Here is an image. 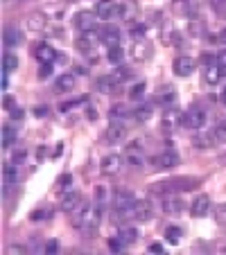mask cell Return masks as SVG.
I'll use <instances>...</instances> for the list:
<instances>
[{
  "label": "cell",
  "instance_id": "obj_1",
  "mask_svg": "<svg viewBox=\"0 0 226 255\" xmlns=\"http://www.w3.org/2000/svg\"><path fill=\"white\" fill-rule=\"evenodd\" d=\"M97 224H100V210L93 208L91 203H82V206L75 210L72 226L77 228V231H84L86 235H91L93 231H97Z\"/></svg>",
  "mask_w": 226,
  "mask_h": 255
},
{
  "label": "cell",
  "instance_id": "obj_2",
  "mask_svg": "<svg viewBox=\"0 0 226 255\" xmlns=\"http://www.w3.org/2000/svg\"><path fill=\"white\" fill-rule=\"evenodd\" d=\"M199 178L195 176H177V178H168L163 183L152 185V192L156 194H174V192H190V190L199 188Z\"/></svg>",
  "mask_w": 226,
  "mask_h": 255
},
{
  "label": "cell",
  "instance_id": "obj_3",
  "mask_svg": "<svg viewBox=\"0 0 226 255\" xmlns=\"http://www.w3.org/2000/svg\"><path fill=\"white\" fill-rule=\"evenodd\" d=\"M134 206H136V197L129 192V190H118V192H113V210H116V219L134 217Z\"/></svg>",
  "mask_w": 226,
  "mask_h": 255
},
{
  "label": "cell",
  "instance_id": "obj_4",
  "mask_svg": "<svg viewBox=\"0 0 226 255\" xmlns=\"http://www.w3.org/2000/svg\"><path fill=\"white\" fill-rule=\"evenodd\" d=\"M204 125H206V111L199 106L188 109L181 116V127H186V129H202Z\"/></svg>",
  "mask_w": 226,
  "mask_h": 255
},
{
  "label": "cell",
  "instance_id": "obj_5",
  "mask_svg": "<svg viewBox=\"0 0 226 255\" xmlns=\"http://www.w3.org/2000/svg\"><path fill=\"white\" fill-rule=\"evenodd\" d=\"M95 14H97V18H102V20L116 18V16L120 14V2H116V0H97Z\"/></svg>",
  "mask_w": 226,
  "mask_h": 255
},
{
  "label": "cell",
  "instance_id": "obj_6",
  "mask_svg": "<svg viewBox=\"0 0 226 255\" xmlns=\"http://www.w3.org/2000/svg\"><path fill=\"white\" fill-rule=\"evenodd\" d=\"M129 54L136 63H145L152 57V45L145 39H134V43H131V48H129Z\"/></svg>",
  "mask_w": 226,
  "mask_h": 255
},
{
  "label": "cell",
  "instance_id": "obj_7",
  "mask_svg": "<svg viewBox=\"0 0 226 255\" xmlns=\"http://www.w3.org/2000/svg\"><path fill=\"white\" fill-rule=\"evenodd\" d=\"M104 138H106V142H109V144L122 142V140L127 138V127L122 125L120 120H113V118H111V125H109V129H106Z\"/></svg>",
  "mask_w": 226,
  "mask_h": 255
},
{
  "label": "cell",
  "instance_id": "obj_8",
  "mask_svg": "<svg viewBox=\"0 0 226 255\" xmlns=\"http://www.w3.org/2000/svg\"><path fill=\"white\" fill-rule=\"evenodd\" d=\"M172 68H174V72H177L179 77H190V75L195 72V68H197V61H195L193 57H188V54H181V57L174 59Z\"/></svg>",
  "mask_w": 226,
  "mask_h": 255
},
{
  "label": "cell",
  "instance_id": "obj_9",
  "mask_svg": "<svg viewBox=\"0 0 226 255\" xmlns=\"http://www.w3.org/2000/svg\"><path fill=\"white\" fill-rule=\"evenodd\" d=\"M95 16H97L95 11H77V14H75V27H77L79 32H93L95 23H97Z\"/></svg>",
  "mask_w": 226,
  "mask_h": 255
},
{
  "label": "cell",
  "instance_id": "obj_10",
  "mask_svg": "<svg viewBox=\"0 0 226 255\" xmlns=\"http://www.w3.org/2000/svg\"><path fill=\"white\" fill-rule=\"evenodd\" d=\"M122 167V156L120 154H106L104 158H102L100 163V169L102 174H106V176H113V174H118Z\"/></svg>",
  "mask_w": 226,
  "mask_h": 255
},
{
  "label": "cell",
  "instance_id": "obj_11",
  "mask_svg": "<svg viewBox=\"0 0 226 255\" xmlns=\"http://www.w3.org/2000/svg\"><path fill=\"white\" fill-rule=\"evenodd\" d=\"M152 163H154L156 169H172V167H177L179 165V154L177 151H172V149H165L163 154L154 156Z\"/></svg>",
  "mask_w": 226,
  "mask_h": 255
},
{
  "label": "cell",
  "instance_id": "obj_12",
  "mask_svg": "<svg viewBox=\"0 0 226 255\" xmlns=\"http://www.w3.org/2000/svg\"><path fill=\"white\" fill-rule=\"evenodd\" d=\"M95 29H93V32H82L77 36V41H75V45H77V50L82 54H88V57H91L93 54V50H95Z\"/></svg>",
  "mask_w": 226,
  "mask_h": 255
},
{
  "label": "cell",
  "instance_id": "obj_13",
  "mask_svg": "<svg viewBox=\"0 0 226 255\" xmlns=\"http://www.w3.org/2000/svg\"><path fill=\"white\" fill-rule=\"evenodd\" d=\"M79 206H82V197H79V192H75V190L61 194V199H59V208H61L63 212H75Z\"/></svg>",
  "mask_w": 226,
  "mask_h": 255
},
{
  "label": "cell",
  "instance_id": "obj_14",
  "mask_svg": "<svg viewBox=\"0 0 226 255\" xmlns=\"http://www.w3.org/2000/svg\"><path fill=\"white\" fill-rule=\"evenodd\" d=\"M208 210H211V197L208 194H199V197L193 199V206H190V215L193 217H206Z\"/></svg>",
  "mask_w": 226,
  "mask_h": 255
},
{
  "label": "cell",
  "instance_id": "obj_15",
  "mask_svg": "<svg viewBox=\"0 0 226 255\" xmlns=\"http://www.w3.org/2000/svg\"><path fill=\"white\" fill-rule=\"evenodd\" d=\"M100 39H102V43H106L109 48L120 45V29H118L116 25H104V27L100 29Z\"/></svg>",
  "mask_w": 226,
  "mask_h": 255
},
{
  "label": "cell",
  "instance_id": "obj_16",
  "mask_svg": "<svg viewBox=\"0 0 226 255\" xmlns=\"http://www.w3.org/2000/svg\"><path fill=\"white\" fill-rule=\"evenodd\" d=\"M59 57V52L52 48L50 43H39L36 45V59H39L41 63H54Z\"/></svg>",
  "mask_w": 226,
  "mask_h": 255
},
{
  "label": "cell",
  "instance_id": "obj_17",
  "mask_svg": "<svg viewBox=\"0 0 226 255\" xmlns=\"http://www.w3.org/2000/svg\"><path fill=\"white\" fill-rule=\"evenodd\" d=\"M75 84H77L75 75H72V72H63V75H59L57 82H54V91L57 93H70V91H75Z\"/></svg>",
  "mask_w": 226,
  "mask_h": 255
},
{
  "label": "cell",
  "instance_id": "obj_18",
  "mask_svg": "<svg viewBox=\"0 0 226 255\" xmlns=\"http://www.w3.org/2000/svg\"><path fill=\"white\" fill-rule=\"evenodd\" d=\"M134 219L136 222H149L152 219V203L147 199H140L134 206Z\"/></svg>",
  "mask_w": 226,
  "mask_h": 255
},
{
  "label": "cell",
  "instance_id": "obj_19",
  "mask_svg": "<svg viewBox=\"0 0 226 255\" xmlns=\"http://www.w3.org/2000/svg\"><path fill=\"white\" fill-rule=\"evenodd\" d=\"M127 163H129L131 167H143L145 154H143V149H140L138 142H134V144H129V147H127Z\"/></svg>",
  "mask_w": 226,
  "mask_h": 255
},
{
  "label": "cell",
  "instance_id": "obj_20",
  "mask_svg": "<svg viewBox=\"0 0 226 255\" xmlns=\"http://www.w3.org/2000/svg\"><path fill=\"white\" fill-rule=\"evenodd\" d=\"M172 11L177 16H183V18H193V14H195L190 0H172Z\"/></svg>",
  "mask_w": 226,
  "mask_h": 255
},
{
  "label": "cell",
  "instance_id": "obj_21",
  "mask_svg": "<svg viewBox=\"0 0 226 255\" xmlns=\"http://www.w3.org/2000/svg\"><path fill=\"white\" fill-rule=\"evenodd\" d=\"M222 77H224V72L220 70L217 61L211 63V66H206V70H204V82H206L208 86H215V84H220Z\"/></svg>",
  "mask_w": 226,
  "mask_h": 255
},
{
  "label": "cell",
  "instance_id": "obj_22",
  "mask_svg": "<svg viewBox=\"0 0 226 255\" xmlns=\"http://www.w3.org/2000/svg\"><path fill=\"white\" fill-rule=\"evenodd\" d=\"M95 88L100 93H118V88H120V82H116V77H113V75H109V77H100V79H97Z\"/></svg>",
  "mask_w": 226,
  "mask_h": 255
},
{
  "label": "cell",
  "instance_id": "obj_23",
  "mask_svg": "<svg viewBox=\"0 0 226 255\" xmlns=\"http://www.w3.org/2000/svg\"><path fill=\"white\" fill-rule=\"evenodd\" d=\"M163 210L168 212V215H179V212L183 210V201L179 197H174V194H165L163 197Z\"/></svg>",
  "mask_w": 226,
  "mask_h": 255
},
{
  "label": "cell",
  "instance_id": "obj_24",
  "mask_svg": "<svg viewBox=\"0 0 226 255\" xmlns=\"http://www.w3.org/2000/svg\"><path fill=\"white\" fill-rule=\"evenodd\" d=\"M45 23H48V18H45V14H41V11H34V14H29L27 20H25L27 29H32V32H41V29L45 27Z\"/></svg>",
  "mask_w": 226,
  "mask_h": 255
},
{
  "label": "cell",
  "instance_id": "obj_25",
  "mask_svg": "<svg viewBox=\"0 0 226 255\" xmlns=\"http://www.w3.org/2000/svg\"><path fill=\"white\" fill-rule=\"evenodd\" d=\"M2 41H5L7 48H14L20 43V32L16 27H5L2 29Z\"/></svg>",
  "mask_w": 226,
  "mask_h": 255
},
{
  "label": "cell",
  "instance_id": "obj_26",
  "mask_svg": "<svg viewBox=\"0 0 226 255\" xmlns=\"http://www.w3.org/2000/svg\"><path fill=\"white\" fill-rule=\"evenodd\" d=\"M152 113H154V106H152V104H143V106H138V109L134 111V120L140 122V125H145V122L152 118Z\"/></svg>",
  "mask_w": 226,
  "mask_h": 255
},
{
  "label": "cell",
  "instance_id": "obj_27",
  "mask_svg": "<svg viewBox=\"0 0 226 255\" xmlns=\"http://www.w3.org/2000/svg\"><path fill=\"white\" fill-rule=\"evenodd\" d=\"M179 122H181V116H179L174 109H168V111H165V116H163V129L165 131H172Z\"/></svg>",
  "mask_w": 226,
  "mask_h": 255
},
{
  "label": "cell",
  "instance_id": "obj_28",
  "mask_svg": "<svg viewBox=\"0 0 226 255\" xmlns=\"http://www.w3.org/2000/svg\"><path fill=\"white\" fill-rule=\"evenodd\" d=\"M16 140V131L11 125H5L2 127V135H0V142H2V149H9L11 144H14Z\"/></svg>",
  "mask_w": 226,
  "mask_h": 255
},
{
  "label": "cell",
  "instance_id": "obj_29",
  "mask_svg": "<svg viewBox=\"0 0 226 255\" xmlns=\"http://www.w3.org/2000/svg\"><path fill=\"white\" fill-rule=\"evenodd\" d=\"M2 181H5L7 185H14L16 181H18V169H16L14 160H11L9 165H5V169H2Z\"/></svg>",
  "mask_w": 226,
  "mask_h": 255
},
{
  "label": "cell",
  "instance_id": "obj_30",
  "mask_svg": "<svg viewBox=\"0 0 226 255\" xmlns=\"http://www.w3.org/2000/svg\"><path fill=\"white\" fill-rule=\"evenodd\" d=\"M213 144H217L215 133H204V135H197V138H195V147H197V149H208Z\"/></svg>",
  "mask_w": 226,
  "mask_h": 255
},
{
  "label": "cell",
  "instance_id": "obj_31",
  "mask_svg": "<svg viewBox=\"0 0 226 255\" xmlns=\"http://www.w3.org/2000/svg\"><path fill=\"white\" fill-rule=\"evenodd\" d=\"M118 18L134 20L136 18V5L134 2H120V14H118Z\"/></svg>",
  "mask_w": 226,
  "mask_h": 255
},
{
  "label": "cell",
  "instance_id": "obj_32",
  "mask_svg": "<svg viewBox=\"0 0 226 255\" xmlns=\"http://www.w3.org/2000/svg\"><path fill=\"white\" fill-rule=\"evenodd\" d=\"M213 133H215L217 144H226V118H224V120L217 122V127L213 129Z\"/></svg>",
  "mask_w": 226,
  "mask_h": 255
},
{
  "label": "cell",
  "instance_id": "obj_33",
  "mask_svg": "<svg viewBox=\"0 0 226 255\" xmlns=\"http://www.w3.org/2000/svg\"><path fill=\"white\" fill-rule=\"evenodd\" d=\"M188 32L193 34V36H204L206 27H204V23L199 18H190V23H188Z\"/></svg>",
  "mask_w": 226,
  "mask_h": 255
},
{
  "label": "cell",
  "instance_id": "obj_34",
  "mask_svg": "<svg viewBox=\"0 0 226 255\" xmlns=\"http://www.w3.org/2000/svg\"><path fill=\"white\" fill-rule=\"evenodd\" d=\"M120 237H122V242H125V244H134V242L138 240V231H136V228H131V226H125L120 231Z\"/></svg>",
  "mask_w": 226,
  "mask_h": 255
},
{
  "label": "cell",
  "instance_id": "obj_35",
  "mask_svg": "<svg viewBox=\"0 0 226 255\" xmlns=\"http://www.w3.org/2000/svg\"><path fill=\"white\" fill-rule=\"evenodd\" d=\"M181 235H183V231L179 226H168V231H165V237H168L170 244H179V242H181Z\"/></svg>",
  "mask_w": 226,
  "mask_h": 255
},
{
  "label": "cell",
  "instance_id": "obj_36",
  "mask_svg": "<svg viewBox=\"0 0 226 255\" xmlns=\"http://www.w3.org/2000/svg\"><path fill=\"white\" fill-rule=\"evenodd\" d=\"M16 68H18V59L7 52L5 57H2V72H11V70H16Z\"/></svg>",
  "mask_w": 226,
  "mask_h": 255
},
{
  "label": "cell",
  "instance_id": "obj_37",
  "mask_svg": "<svg viewBox=\"0 0 226 255\" xmlns=\"http://www.w3.org/2000/svg\"><path fill=\"white\" fill-rule=\"evenodd\" d=\"M145 91H147V84H145V82H138V84H134V86H131L129 97H131V100H143V97H145Z\"/></svg>",
  "mask_w": 226,
  "mask_h": 255
},
{
  "label": "cell",
  "instance_id": "obj_38",
  "mask_svg": "<svg viewBox=\"0 0 226 255\" xmlns=\"http://www.w3.org/2000/svg\"><path fill=\"white\" fill-rule=\"evenodd\" d=\"M177 100V95H174V91L172 88H161V93L156 95V102H161V104H172V102Z\"/></svg>",
  "mask_w": 226,
  "mask_h": 255
},
{
  "label": "cell",
  "instance_id": "obj_39",
  "mask_svg": "<svg viewBox=\"0 0 226 255\" xmlns=\"http://www.w3.org/2000/svg\"><path fill=\"white\" fill-rule=\"evenodd\" d=\"M111 75H113V77H116V82H127V79L131 77V72H129V68H125V66H120L118 68V70H113L111 72Z\"/></svg>",
  "mask_w": 226,
  "mask_h": 255
},
{
  "label": "cell",
  "instance_id": "obj_40",
  "mask_svg": "<svg viewBox=\"0 0 226 255\" xmlns=\"http://www.w3.org/2000/svg\"><path fill=\"white\" fill-rule=\"evenodd\" d=\"M179 32H174V29H163V43H168V45H177L179 43Z\"/></svg>",
  "mask_w": 226,
  "mask_h": 255
},
{
  "label": "cell",
  "instance_id": "obj_41",
  "mask_svg": "<svg viewBox=\"0 0 226 255\" xmlns=\"http://www.w3.org/2000/svg\"><path fill=\"white\" fill-rule=\"evenodd\" d=\"M109 61L111 63H120L122 61V48H120V45H113V48H109Z\"/></svg>",
  "mask_w": 226,
  "mask_h": 255
},
{
  "label": "cell",
  "instance_id": "obj_42",
  "mask_svg": "<svg viewBox=\"0 0 226 255\" xmlns=\"http://www.w3.org/2000/svg\"><path fill=\"white\" fill-rule=\"evenodd\" d=\"M215 222L226 226V203H220V206L215 208Z\"/></svg>",
  "mask_w": 226,
  "mask_h": 255
},
{
  "label": "cell",
  "instance_id": "obj_43",
  "mask_svg": "<svg viewBox=\"0 0 226 255\" xmlns=\"http://www.w3.org/2000/svg\"><path fill=\"white\" fill-rule=\"evenodd\" d=\"M125 116H129V111H127L122 104L111 106V118H125Z\"/></svg>",
  "mask_w": 226,
  "mask_h": 255
},
{
  "label": "cell",
  "instance_id": "obj_44",
  "mask_svg": "<svg viewBox=\"0 0 226 255\" xmlns=\"http://www.w3.org/2000/svg\"><path fill=\"white\" fill-rule=\"evenodd\" d=\"M122 244H125V242H122V237H111V240H109V249L113 251V253H120Z\"/></svg>",
  "mask_w": 226,
  "mask_h": 255
},
{
  "label": "cell",
  "instance_id": "obj_45",
  "mask_svg": "<svg viewBox=\"0 0 226 255\" xmlns=\"http://www.w3.org/2000/svg\"><path fill=\"white\" fill-rule=\"evenodd\" d=\"M129 34H131V36H134V39H143V36H145V25H140V23L131 25Z\"/></svg>",
  "mask_w": 226,
  "mask_h": 255
},
{
  "label": "cell",
  "instance_id": "obj_46",
  "mask_svg": "<svg viewBox=\"0 0 226 255\" xmlns=\"http://www.w3.org/2000/svg\"><path fill=\"white\" fill-rule=\"evenodd\" d=\"M50 72H52V63H41V68H39V79H48Z\"/></svg>",
  "mask_w": 226,
  "mask_h": 255
},
{
  "label": "cell",
  "instance_id": "obj_47",
  "mask_svg": "<svg viewBox=\"0 0 226 255\" xmlns=\"http://www.w3.org/2000/svg\"><path fill=\"white\" fill-rule=\"evenodd\" d=\"M86 102V97H79V100H70V102H66V104H61V111H70L72 106H79V104H84Z\"/></svg>",
  "mask_w": 226,
  "mask_h": 255
},
{
  "label": "cell",
  "instance_id": "obj_48",
  "mask_svg": "<svg viewBox=\"0 0 226 255\" xmlns=\"http://www.w3.org/2000/svg\"><path fill=\"white\" fill-rule=\"evenodd\" d=\"M215 61H217V66H220V70L224 72V77H226V50H224V52H220V54H217V57H215Z\"/></svg>",
  "mask_w": 226,
  "mask_h": 255
},
{
  "label": "cell",
  "instance_id": "obj_49",
  "mask_svg": "<svg viewBox=\"0 0 226 255\" xmlns=\"http://www.w3.org/2000/svg\"><path fill=\"white\" fill-rule=\"evenodd\" d=\"M45 215H48V212L41 208V210H34L32 215H29V219H32V222H39V219H45Z\"/></svg>",
  "mask_w": 226,
  "mask_h": 255
},
{
  "label": "cell",
  "instance_id": "obj_50",
  "mask_svg": "<svg viewBox=\"0 0 226 255\" xmlns=\"http://www.w3.org/2000/svg\"><path fill=\"white\" fill-rule=\"evenodd\" d=\"M59 251V242L57 240H50L48 244H45V253H57Z\"/></svg>",
  "mask_w": 226,
  "mask_h": 255
},
{
  "label": "cell",
  "instance_id": "obj_51",
  "mask_svg": "<svg viewBox=\"0 0 226 255\" xmlns=\"http://www.w3.org/2000/svg\"><path fill=\"white\" fill-rule=\"evenodd\" d=\"M70 183H72V176H70V174H63V176L59 178V188H68Z\"/></svg>",
  "mask_w": 226,
  "mask_h": 255
},
{
  "label": "cell",
  "instance_id": "obj_52",
  "mask_svg": "<svg viewBox=\"0 0 226 255\" xmlns=\"http://www.w3.org/2000/svg\"><path fill=\"white\" fill-rule=\"evenodd\" d=\"M34 116H36V118H45V116H48V106H36V109H34Z\"/></svg>",
  "mask_w": 226,
  "mask_h": 255
},
{
  "label": "cell",
  "instance_id": "obj_53",
  "mask_svg": "<svg viewBox=\"0 0 226 255\" xmlns=\"http://www.w3.org/2000/svg\"><path fill=\"white\" fill-rule=\"evenodd\" d=\"M25 156H27V151H25V149H18V151H16V154H14V158H11V160H14V163L18 165L20 160H25Z\"/></svg>",
  "mask_w": 226,
  "mask_h": 255
},
{
  "label": "cell",
  "instance_id": "obj_54",
  "mask_svg": "<svg viewBox=\"0 0 226 255\" xmlns=\"http://www.w3.org/2000/svg\"><path fill=\"white\" fill-rule=\"evenodd\" d=\"M25 251H27V249H25V246H18V244H11L9 246V249H7V253H25Z\"/></svg>",
  "mask_w": 226,
  "mask_h": 255
},
{
  "label": "cell",
  "instance_id": "obj_55",
  "mask_svg": "<svg viewBox=\"0 0 226 255\" xmlns=\"http://www.w3.org/2000/svg\"><path fill=\"white\" fill-rule=\"evenodd\" d=\"M199 61H202V66H211V63H213V54L211 52H204Z\"/></svg>",
  "mask_w": 226,
  "mask_h": 255
},
{
  "label": "cell",
  "instance_id": "obj_56",
  "mask_svg": "<svg viewBox=\"0 0 226 255\" xmlns=\"http://www.w3.org/2000/svg\"><path fill=\"white\" fill-rule=\"evenodd\" d=\"M2 106H5L7 111H11V109H14V97H9V95H7L5 100H2Z\"/></svg>",
  "mask_w": 226,
  "mask_h": 255
},
{
  "label": "cell",
  "instance_id": "obj_57",
  "mask_svg": "<svg viewBox=\"0 0 226 255\" xmlns=\"http://www.w3.org/2000/svg\"><path fill=\"white\" fill-rule=\"evenodd\" d=\"M149 251H152V253H163V246H161L159 242H154V244H149Z\"/></svg>",
  "mask_w": 226,
  "mask_h": 255
},
{
  "label": "cell",
  "instance_id": "obj_58",
  "mask_svg": "<svg viewBox=\"0 0 226 255\" xmlns=\"http://www.w3.org/2000/svg\"><path fill=\"white\" fill-rule=\"evenodd\" d=\"M20 116H23V113L18 111V106H14V109H11V118H14V120H16V118H20Z\"/></svg>",
  "mask_w": 226,
  "mask_h": 255
},
{
  "label": "cell",
  "instance_id": "obj_59",
  "mask_svg": "<svg viewBox=\"0 0 226 255\" xmlns=\"http://www.w3.org/2000/svg\"><path fill=\"white\" fill-rule=\"evenodd\" d=\"M220 41H222V45H226V27L220 32Z\"/></svg>",
  "mask_w": 226,
  "mask_h": 255
},
{
  "label": "cell",
  "instance_id": "obj_60",
  "mask_svg": "<svg viewBox=\"0 0 226 255\" xmlns=\"http://www.w3.org/2000/svg\"><path fill=\"white\" fill-rule=\"evenodd\" d=\"M222 104L226 106V88H224V91H222Z\"/></svg>",
  "mask_w": 226,
  "mask_h": 255
}]
</instances>
